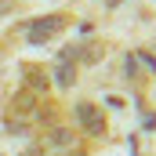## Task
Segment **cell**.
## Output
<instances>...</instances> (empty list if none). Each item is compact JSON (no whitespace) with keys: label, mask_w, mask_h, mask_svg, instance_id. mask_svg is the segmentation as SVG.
<instances>
[{"label":"cell","mask_w":156,"mask_h":156,"mask_svg":"<svg viewBox=\"0 0 156 156\" xmlns=\"http://www.w3.org/2000/svg\"><path fill=\"white\" fill-rule=\"evenodd\" d=\"M11 7H15V4H11V0H0V15H7V11H11Z\"/></svg>","instance_id":"cell-3"},{"label":"cell","mask_w":156,"mask_h":156,"mask_svg":"<svg viewBox=\"0 0 156 156\" xmlns=\"http://www.w3.org/2000/svg\"><path fill=\"white\" fill-rule=\"evenodd\" d=\"M66 26H69V18H62V15H47V18H37V22H29V44H44V40L58 37Z\"/></svg>","instance_id":"cell-1"},{"label":"cell","mask_w":156,"mask_h":156,"mask_svg":"<svg viewBox=\"0 0 156 156\" xmlns=\"http://www.w3.org/2000/svg\"><path fill=\"white\" fill-rule=\"evenodd\" d=\"M76 120L83 123V127H87V131H94V134H98V131H105L102 109H98L94 102H80V105H76Z\"/></svg>","instance_id":"cell-2"}]
</instances>
